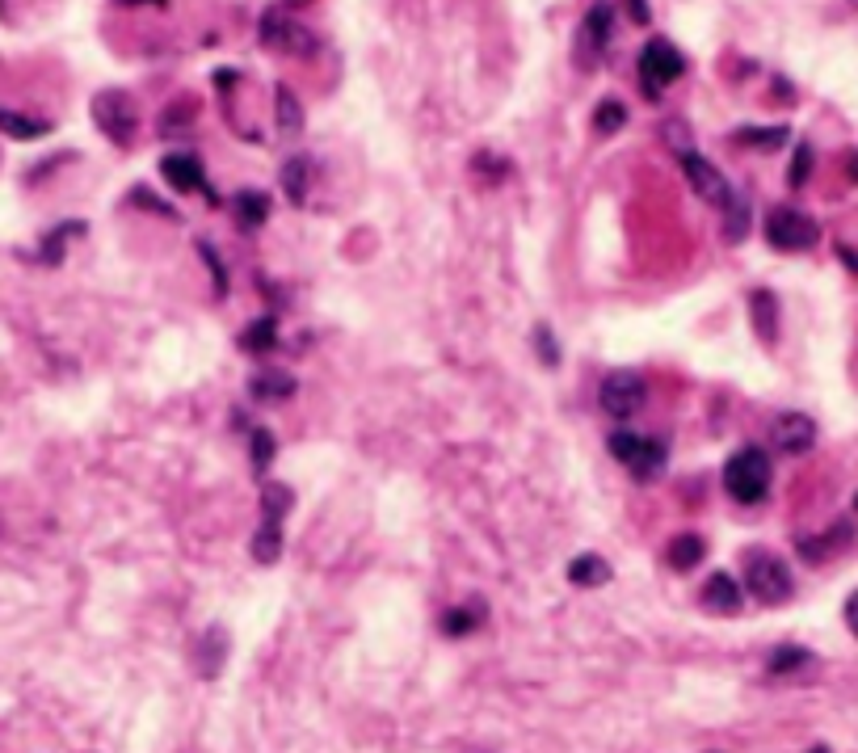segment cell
Returning a JSON list of instances; mask_svg holds the SVG:
<instances>
[{
    "mask_svg": "<svg viewBox=\"0 0 858 753\" xmlns=\"http://www.w3.org/2000/svg\"><path fill=\"white\" fill-rule=\"evenodd\" d=\"M686 76V55L669 43V38H652L640 51V89L644 97H661V89H669L673 80Z\"/></svg>",
    "mask_w": 858,
    "mask_h": 753,
    "instance_id": "277c9868",
    "label": "cell"
},
{
    "mask_svg": "<svg viewBox=\"0 0 858 753\" xmlns=\"http://www.w3.org/2000/svg\"><path fill=\"white\" fill-rule=\"evenodd\" d=\"M202 257H207V261H211V270H215V287L223 291V287H228V278H223V266H219V257H215V249H211V244H207V240H202Z\"/></svg>",
    "mask_w": 858,
    "mask_h": 753,
    "instance_id": "e575fe53",
    "label": "cell"
},
{
    "mask_svg": "<svg viewBox=\"0 0 858 753\" xmlns=\"http://www.w3.org/2000/svg\"><path fill=\"white\" fill-rule=\"evenodd\" d=\"M80 232H85L80 223H64V228H55V232L43 240V253H38V257H43L47 266H59V261H64V240H68V236H80Z\"/></svg>",
    "mask_w": 858,
    "mask_h": 753,
    "instance_id": "f546056e",
    "label": "cell"
},
{
    "mask_svg": "<svg viewBox=\"0 0 858 753\" xmlns=\"http://www.w3.org/2000/svg\"><path fill=\"white\" fill-rule=\"evenodd\" d=\"M160 173L169 177V186L173 190H181V194H207L211 202H215V194H211V186H207V177H202V160L198 156H190V152H169L165 160H160Z\"/></svg>",
    "mask_w": 858,
    "mask_h": 753,
    "instance_id": "7c38bea8",
    "label": "cell"
},
{
    "mask_svg": "<svg viewBox=\"0 0 858 753\" xmlns=\"http://www.w3.org/2000/svg\"><path fill=\"white\" fill-rule=\"evenodd\" d=\"M749 303H753V324H758V337L762 341H774L779 337V299H774L770 291H753L749 295Z\"/></svg>",
    "mask_w": 858,
    "mask_h": 753,
    "instance_id": "44dd1931",
    "label": "cell"
},
{
    "mask_svg": "<svg viewBox=\"0 0 858 753\" xmlns=\"http://www.w3.org/2000/svg\"><path fill=\"white\" fill-rule=\"evenodd\" d=\"M770 442L779 446V451H787V455H804V451H812V442H816V421H812L808 413H783V417H774Z\"/></svg>",
    "mask_w": 858,
    "mask_h": 753,
    "instance_id": "8fae6325",
    "label": "cell"
},
{
    "mask_svg": "<svg viewBox=\"0 0 858 753\" xmlns=\"http://www.w3.org/2000/svg\"><path fill=\"white\" fill-rule=\"evenodd\" d=\"M232 215H236V223L244 232H253V228L265 223V215H270V198H265L261 190H240L232 198Z\"/></svg>",
    "mask_w": 858,
    "mask_h": 753,
    "instance_id": "2e32d148",
    "label": "cell"
},
{
    "mask_svg": "<svg viewBox=\"0 0 858 753\" xmlns=\"http://www.w3.org/2000/svg\"><path fill=\"white\" fill-rule=\"evenodd\" d=\"M568 581L572 585H581V589H598V585H606L610 581V564L602 560V556H577L568 564Z\"/></svg>",
    "mask_w": 858,
    "mask_h": 753,
    "instance_id": "ac0fdd59",
    "label": "cell"
},
{
    "mask_svg": "<svg viewBox=\"0 0 858 753\" xmlns=\"http://www.w3.org/2000/svg\"><path fill=\"white\" fill-rule=\"evenodd\" d=\"M535 341H539L543 362H547V366H556V358H560V354H556V341H551V329H547V324H539V329H535Z\"/></svg>",
    "mask_w": 858,
    "mask_h": 753,
    "instance_id": "836d02e7",
    "label": "cell"
},
{
    "mask_svg": "<svg viewBox=\"0 0 858 753\" xmlns=\"http://www.w3.org/2000/svg\"><path fill=\"white\" fill-rule=\"evenodd\" d=\"M223 657H228V636H223V627H211V632L202 636V640H198V648H194V665H198V674H202V678H215Z\"/></svg>",
    "mask_w": 858,
    "mask_h": 753,
    "instance_id": "9a60e30c",
    "label": "cell"
},
{
    "mask_svg": "<svg viewBox=\"0 0 858 753\" xmlns=\"http://www.w3.org/2000/svg\"><path fill=\"white\" fill-rule=\"evenodd\" d=\"M194 122H198V101L186 93V97H177L165 114H160V135H181L186 127H194Z\"/></svg>",
    "mask_w": 858,
    "mask_h": 753,
    "instance_id": "7402d4cb",
    "label": "cell"
},
{
    "mask_svg": "<svg viewBox=\"0 0 858 753\" xmlns=\"http://www.w3.org/2000/svg\"><path fill=\"white\" fill-rule=\"evenodd\" d=\"M728 219H724V236L728 240H745V232H749V207H745V198H737L732 194V202H728Z\"/></svg>",
    "mask_w": 858,
    "mask_h": 753,
    "instance_id": "4dcf8cb0",
    "label": "cell"
},
{
    "mask_svg": "<svg viewBox=\"0 0 858 753\" xmlns=\"http://www.w3.org/2000/svg\"><path fill=\"white\" fill-rule=\"evenodd\" d=\"M303 131V106H299V97L278 85V135L282 139H295Z\"/></svg>",
    "mask_w": 858,
    "mask_h": 753,
    "instance_id": "603a6c76",
    "label": "cell"
},
{
    "mask_svg": "<svg viewBox=\"0 0 858 753\" xmlns=\"http://www.w3.org/2000/svg\"><path fill=\"white\" fill-rule=\"evenodd\" d=\"M257 38L278 55H299V59L316 55V34L308 26H299L286 9H265L257 22Z\"/></svg>",
    "mask_w": 858,
    "mask_h": 753,
    "instance_id": "5b68a950",
    "label": "cell"
},
{
    "mask_svg": "<svg viewBox=\"0 0 858 753\" xmlns=\"http://www.w3.org/2000/svg\"><path fill=\"white\" fill-rule=\"evenodd\" d=\"M846 627H850V632L858 636V589H854V594L846 598Z\"/></svg>",
    "mask_w": 858,
    "mask_h": 753,
    "instance_id": "8d00e7d4",
    "label": "cell"
},
{
    "mask_svg": "<svg viewBox=\"0 0 858 753\" xmlns=\"http://www.w3.org/2000/svg\"><path fill=\"white\" fill-rule=\"evenodd\" d=\"M598 400H602V409H606L610 417H619V421H623V417H631V413H640V409H644V400H648V383H644L636 371H615V375H606Z\"/></svg>",
    "mask_w": 858,
    "mask_h": 753,
    "instance_id": "ba28073f",
    "label": "cell"
},
{
    "mask_svg": "<svg viewBox=\"0 0 858 753\" xmlns=\"http://www.w3.org/2000/svg\"><path fill=\"white\" fill-rule=\"evenodd\" d=\"M846 173H850V181H858V152L846 156Z\"/></svg>",
    "mask_w": 858,
    "mask_h": 753,
    "instance_id": "f35d334b",
    "label": "cell"
},
{
    "mask_svg": "<svg viewBox=\"0 0 858 753\" xmlns=\"http://www.w3.org/2000/svg\"><path fill=\"white\" fill-rule=\"evenodd\" d=\"M808 173H812V144H800V152H795V160H791V186L800 190V186H808Z\"/></svg>",
    "mask_w": 858,
    "mask_h": 753,
    "instance_id": "1f68e13d",
    "label": "cell"
},
{
    "mask_svg": "<svg viewBox=\"0 0 858 753\" xmlns=\"http://www.w3.org/2000/svg\"><path fill=\"white\" fill-rule=\"evenodd\" d=\"M610 30H615V13L610 5H594L585 13V22L577 30V68H598L602 55L610 47Z\"/></svg>",
    "mask_w": 858,
    "mask_h": 753,
    "instance_id": "9c48e42d",
    "label": "cell"
},
{
    "mask_svg": "<svg viewBox=\"0 0 858 753\" xmlns=\"http://www.w3.org/2000/svg\"><path fill=\"white\" fill-rule=\"evenodd\" d=\"M118 5H127V9H131V5H156V9H165L169 0H118Z\"/></svg>",
    "mask_w": 858,
    "mask_h": 753,
    "instance_id": "74e56055",
    "label": "cell"
},
{
    "mask_svg": "<svg viewBox=\"0 0 858 753\" xmlns=\"http://www.w3.org/2000/svg\"><path fill=\"white\" fill-rule=\"evenodd\" d=\"M804 665H812V653H808V648H795V644H783V648H774V653H770V661H766V669H770L774 678L800 674Z\"/></svg>",
    "mask_w": 858,
    "mask_h": 753,
    "instance_id": "d4e9b609",
    "label": "cell"
},
{
    "mask_svg": "<svg viewBox=\"0 0 858 753\" xmlns=\"http://www.w3.org/2000/svg\"><path fill=\"white\" fill-rule=\"evenodd\" d=\"M270 459H274V434L270 430H257L253 434V467L261 472V467H270Z\"/></svg>",
    "mask_w": 858,
    "mask_h": 753,
    "instance_id": "d6a6232c",
    "label": "cell"
},
{
    "mask_svg": "<svg viewBox=\"0 0 858 753\" xmlns=\"http://www.w3.org/2000/svg\"><path fill=\"white\" fill-rule=\"evenodd\" d=\"M682 169H686V181H690V190L699 194L707 207H728L732 202V186H728V177L711 165L707 156H699V152H686L682 156Z\"/></svg>",
    "mask_w": 858,
    "mask_h": 753,
    "instance_id": "30bf717a",
    "label": "cell"
},
{
    "mask_svg": "<svg viewBox=\"0 0 858 753\" xmlns=\"http://www.w3.org/2000/svg\"><path fill=\"white\" fill-rule=\"evenodd\" d=\"M766 240H770L779 253H804V249H812V244L821 240V228H816V219H808L804 211H795V207H774V211L766 215Z\"/></svg>",
    "mask_w": 858,
    "mask_h": 753,
    "instance_id": "8992f818",
    "label": "cell"
},
{
    "mask_svg": "<svg viewBox=\"0 0 858 753\" xmlns=\"http://www.w3.org/2000/svg\"><path fill=\"white\" fill-rule=\"evenodd\" d=\"M699 602L711 610V615H737L741 610V581L728 577V573H711Z\"/></svg>",
    "mask_w": 858,
    "mask_h": 753,
    "instance_id": "4fadbf2b",
    "label": "cell"
},
{
    "mask_svg": "<svg viewBox=\"0 0 858 753\" xmlns=\"http://www.w3.org/2000/svg\"><path fill=\"white\" fill-rule=\"evenodd\" d=\"M623 122H627V106H623L619 97H606L602 106H598V114H594V131L598 135H615Z\"/></svg>",
    "mask_w": 858,
    "mask_h": 753,
    "instance_id": "83f0119b",
    "label": "cell"
},
{
    "mask_svg": "<svg viewBox=\"0 0 858 753\" xmlns=\"http://www.w3.org/2000/svg\"><path fill=\"white\" fill-rule=\"evenodd\" d=\"M745 589L762 606H783L795 594V577H791V568H787L783 556L766 552V547H753V552L745 556Z\"/></svg>",
    "mask_w": 858,
    "mask_h": 753,
    "instance_id": "6da1fadb",
    "label": "cell"
},
{
    "mask_svg": "<svg viewBox=\"0 0 858 753\" xmlns=\"http://www.w3.org/2000/svg\"><path fill=\"white\" fill-rule=\"evenodd\" d=\"M476 623H480V606H455V610H446L442 632L446 636H467Z\"/></svg>",
    "mask_w": 858,
    "mask_h": 753,
    "instance_id": "f1b7e54d",
    "label": "cell"
},
{
    "mask_svg": "<svg viewBox=\"0 0 858 753\" xmlns=\"http://www.w3.org/2000/svg\"><path fill=\"white\" fill-rule=\"evenodd\" d=\"M93 122H97V131L110 139V144L118 148H131L135 144V131H139V110H135V101L131 93H122V89H101L93 97Z\"/></svg>",
    "mask_w": 858,
    "mask_h": 753,
    "instance_id": "3957f363",
    "label": "cell"
},
{
    "mask_svg": "<svg viewBox=\"0 0 858 753\" xmlns=\"http://www.w3.org/2000/svg\"><path fill=\"white\" fill-rule=\"evenodd\" d=\"M249 392H253V400H286V396L295 392V379L286 375V371H261L249 383Z\"/></svg>",
    "mask_w": 858,
    "mask_h": 753,
    "instance_id": "cb8c5ba5",
    "label": "cell"
},
{
    "mask_svg": "<svg viewBox=\"0 0 858 753\" xmlns=\"http://www.w3.org/2000/svg\"><path fill=\"white\" fill-rule=\"evenodd\" d=\"M610 455H615L623 467H631L636 480H652L665 467V442L619 430V434H610Z\"/></svg>",
    "mask_w": 858,
    "mask_h": 753,
    "instance_id": "52a82bcc",
    "label": "cell"
},
{
    "mask_svg": "<svg viewBox=\"0 0 858 753\" xmlns=\"http://www.w3.org/2000/svg\"><path fill=\"white\" fill-rule=\"evenodd\" d=\"M0 131H5L9 139H43V135H51V122L47 118H30V114H17V110H9V106H0Z\"/></svg>",
    "mask_w": 858,
    "mask_h": 753,
    "instance_id": "e0dca14e",
    "label": "cell"
},
{
    "mask_svg": "<svg viewBox=\"0 0 858 753\" xmlns=\"http://www.w3.org/2000/svg\"><path fill=\"white\" fill-rule=\"evenodd\" d=\"M282 556V522H261L253 535V560L257 564H274Z\"/></svg>",
    "mask_w": 858,
    "mask_h": 753,
    "instance_id": "484cf974",
    "label": "cell"
},
{
    "mask_svg": "<svg viewBox=\"0 0 858 753\" xmlns=\"http://www.w3.org/2000/svg\"><path fill=\"white\" fill-rule=\"evenodd\" d=\"M812 753H829V749H825V745H816V749H812Z\"/></svg>",
    "mask_w": 858,
    "mask_h": 753,
    "instance_id": "ab89813d",
    "label": "cell"
},
{
    "mask_svg": "<svg viewBox=\"0 0 858 753\" xmlns=\"http://www.w3.org/2000/svg\"><path fill=\"white\" fill-rule=\"evenodd\" d=\"M724 488L732 501L758 505L770 493V455L762 446H741L737 455L724 463Z\"/></svg>",
    "mask_w": 858,
    "mask_h": 753,
    "instance_id": "7a4b0ae2",
    "label": "cell"
},
{
    "mask_svg": "<svg viewBox=\"0 0 858 753\" xmlns=\"http://www.w3.org/2000/svg\"><path fill=\"white\" fill-rule=\"evenodd\" d=\"M274 345H278V320L274 316H261L240 333V350L244 354H270Z\"/></svg>",
    "mask_w": 858,
    "mask_h": 753,
    "instance_id": "ffe728a7",
    "label": "cell"
},
{
    "mask_svg": "<svg viewBox=\"0 0 858 753\" xmlns=\"http://www.w3.org/2000/svg\"><path fill=\"white\" fill-rule=\"evenodd\" d=\"M282 190H286V198L295 202V207H303L308 202V190H312V156H291L282 165Z\"/></svg>",
    "mask_w": 858,
    "mask_h": 753,
    "instance_id": "5bb4252c",
    "label": "cell"
},
{
    "mask_svg": "<svg viewBox=\"0 0 858 753\" xmlns=\"http://www.w3.org/2000/svg\"><path fill=\"white\" fill-rule=\"evenodd\" d=\"M623 5H627V13H631V22H636V26H648V17H652V13H648L644 0H623Z\"/></svg>",
    "mask_w": 858,
    "mask_h": 753,
    "instance_id": "d590c367",
    "label": "cell"
},
{
    "mask_svg": "<svg viewBox=\"0 0 858 753\" xmlns=\"http://www.w3.org/2000/svg\"><path fill=\"white\" fill-rule=\"evenodd\" d=\"M703 556H707V543L699 535H678L665 547V560H669V568H678V573H690Z\"/></svg>",
    "mask_w": 858,
    "mask_h": 753,
    "instance_id": "d6986e66",
    "label": "cell"
},
{
    "mask_svg": "<svg viewBox=\"0 0 858 753\" xmlns=\"http://www.w3.org/2000/svg\"><path fill=\"white\" fill-rule=\"evenodd\" d=\"M787 139H791V131H787V127H741V131H737V144H745V148H758V152L783 148Z\"/></svg>",
    "mask_w": 858,
    "mask_h": 753,
    "instance_id": "4316f807",
    "label": "cell"
},
{
    "mask_svg": "<svg viewBox=\"0 0 858 753\" xmlns=\"http://www.w3.org/2000/svg\"><path fill=\"white\" fill-rule=\"evenodd\" d=\"M295 5H308V0H295Z\"/></svg>",
    "mask_w": 858,
    "mask_h": 753,
    "instance_id": "60d3db41",
    "label": "cell"
}]
</instances>
